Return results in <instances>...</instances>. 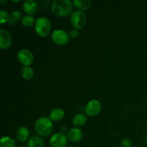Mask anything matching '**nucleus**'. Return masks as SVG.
Masks as SVG:
<instances>
[{"label":"nucleus","mask_w":147,"mask_h":147,"mask_svg":"<svg viewBox=\"0 0 147 147\" xmlns=\"http://www.w3.org/2000/svg\"><path fill=\"white\" fill-rule=\"evenodd\" d=\"M73 3L70 0H55L52 4V11L57 17H67L73 12Z\"/></svg>","instance_id":"nucleus-1"},{"label":"nucleus","mask_w":147,"mask_h":147,"mask_svg":"<svg viewBox=\"0 0 147 147\" xmlns=\"http://www.w3.org/2000/svg\"><path fill=\"white\" fill-rule=\"evenodd\" d=\"M34 130L41 137L48 136L53 130V121L47 117H40L34 123Z\"/></svg>","instance_id":"nucleus-2"},{"label":"nucleus","mask_w":147,"mask_h":147,"mask_svg":"<svg viewBox=\"0 0 147 147\" xmlns=\"http://www.w3.org/2000/svg\"><path fill=\"white\" fill-rule=\"evenodd\" d=\"M51 22L47 17H41L36 20L34 24L35 32L38 36L41 37H47L51 30Z\"/></svg>","instance_id":"nucleus-3"},{"label":"nucleus","mask_w":147,"mask_h":147,"mask_svg":"<svg viewBox=\"0 0 147 147\" xmlns=\"http://www.w3.org/2000/svg\"><path fill=\"white\" fill-rule=\"evenodd\" d=\"M87 17L84 11L81 10L73 11L70 15V22L73 28L76 30H82L86 24Z\"/></svg>","instance_id":"nucleus-4"},{"label":"nucleus","mask_w":147,"mask_h":147,"mask_svg":"<svg viewBox=\"0 0 147 147\" xmlns=\"http://www.w3.org/2000/svg\"><path fill=\"white\" fill-rule=\"evenodd\" d=\"M51 38L53 42L58 45H65L70 41L68 33L62 30H54L51 34Z\"/></svg>","instance_id":"nucleus-5"},{"label":"nucleus","mask_w":147,"mask_h":147,"mask_svg":"<svg viewBox=\"0 0 147 147\" xmlns=\"http://www.w3.org/2000/svg\"><path fill=\"white\" fill-rule=\"evenodd\" d=\"M17 60L24 66H30L34 62V55L27 49H22L17 53Z\"/></svg>","instance_id":"nucleus-6"},{"label":"nucleus","mask_w":147,"mask_h":147,"mask_svg":"<svg viewBox=\"0 0 147 147\" xmlns=\"http://www.w3.org/2000/svg\"><path fill=\"white\" fill-rule=\"evenodd\" d=\"M67 141V135L60 132L52 136L50 139V145L51 147H66Z\"/></svg>","instance_id":"nucleus-7"},{"label":"nucleus","mask_w":147,"mask_h":147,"mask_svg":"<svg viewBox=\"0 0 147 147\" xmlns=\"http://www.w3.org/2000/svg\"><path fill=\"white\" fill-rule=\"evenodd\" d=\"M100 110H101V104L98 100H90L84 108L85 113L89 116H96L100 113Z\"/></svg>","instance_id":"nucleus-8"},{"label":"nucleus","mask_w":147,"mask_h":147,"mask_svg":"<svg viewBox=\"0 0 147 147\" xmlns=\"http://www.w3.org/2000/svg\"><path fill=\"white\" fill-rule=\"evenodd\" d=\"M12 43L11 34L4 29L0 30V47L2 50L8 49Z\"/></svg>","instance_id":"nucleus-9"},{"label":"nucleus","mask_w":147,"mask_h":147,"mask_svg":"<svg viewBox=\"0 0 147 147\" xmlns=\"http://www.w3.org/2000/svg\"><path fill=\"white\" fill-rule=\"evenodd\" d=\"M22 9L27 15L32 16L38 11L39 6L37 3L33 0H26L22 4Z\"/></svg>","instance_id":"nucleus-10"},{"label":"nucleus","mask_w":147,"mask_h":147,"mask_svg":"<svg viewBox=\"0 0 147 147\" xmlns=\"http://www.w3.org/2000/svg\"><path fill=\"white\" fill-rule=\"evenodd\" d=\"M83 136V131L78 128H72L67 133V139L72 142H79Z\"/></svg>","instance_id":"nucleus-11"},{"label":"nucleus","mask_w":147,"mask_h":147,"mask_svg":"<svg viewBox=\"0 0 147 147\" xmlns=\"http://www.w3.org/2000/svg\"><path fill=\"white\" fill-rule=\"evenodd\" d=\"M65 116V112L60 108H55V109H53L50 111V115H49V119L52 121H60L62 119L64 118Z\"/></svg>","instance_id":"nucleus-12"},{"label":"nucleus","mask_w":147,"mask_h":147,"mask_svg":"<svg viewBox=\"0 0 147 147\" xmlns=\"http://www.w3.org/2000/svg\"><path fill=\"white\" fill-rule=\"evenodd\" d=\"M30 137V131L26 126H20L17 131V138L20 142H24Z\"/></svg>","instance_id":"nucleus-13"},{"label":"nucleus","mask_w":147,"mask_h":147,"mask_svg":"<svg viewBox=\"0 0 147 147\" xmlns=\"http://www.w3.org/2000/svg\"><path fill=\"white\" fill-rule=\"evenodd\" d=\"M73 5L81 11L88 10L91 7L92 1L90 0H73Z\"/></svg>","instance_id":"nucleus-14"},{"label":"nucleus","mask_w":147,"mask_h":147,"mask_svg":"<svg viewBox=\"0 0 147 147\" xmlns=\"http://www.w3.org/2000/svg\"><path fill=\"white\" fill-rule=\"evenodd\" d=\"M44 140L40 136H33L29 140V147H44Z\"/></svg>","instance_id":"nucleus-15"},{"label":"nucleus","mask_w":147,"mask_h":147,"mask_svg":"<svg viewBox=\"0 0 147 147\" xmlns=\"http://www.w3.org/2000/svg\"><path fill=\"white\" fill-rule=\"evenodd\" d=\"M87 121V117L85 114L81 113H77L73 119V124L76 126H81Z\"/></svg>","instance_id":"nucleus-16"},{"label":"nucleus","mask_w":147,"mask_h":147,"mask_svg":"<svg viewBox=\"0 0 147 147\" xmlns=\"http://www.w3.org/2000/svg\"><path fill=\"white\" fill-rule=\"evenodd\" d=\"M22 14L21 11H19V10H14L10 14V18L8 22L9 25H14L17 22L22 20Z\"/></svg>","instance_id":"nucleus-17"},{"label":"nucleus","mask_w":147,"mask_h":147,"mask_svg":"<svg viewBox=\"0 0 147 147\" xmlns=\"http://www.w3.org/2000/svg\"><path fill=\"white\" fill-rule=\"evenodd\" d=\"M21 76L24 80H29L34 77V70L30 66H24L21 70Z\"/></svg>","instance_id":"nucleus-18"},{"label":"nucleus","mask_w":147,"mask_h":147,"mask_svg":"<svg viewBox=\"0 0 147 147\" xmlns=\"http://www.w3.org/2000/svg\"><path fill=\"white\" fill-rule=\"evenodd\" d=\"M0 147H16V141L9 136H3L0 141Z\"/></svg>","instance_id":"nucleus-19"},{"label":"nucleus","mask_w":147,"mask_h":147,"mask_svg":"<svg viewBox=\"0 0 147 147\" xmlns=\"http://www.w3.org/2000/svg\"><path fill=\"white\" fill-rule=\"evenodd\" d=\"M36 20H34V17L31 15H25L22 17L21 20V23L24 27H31L33 24H35Z\"/></svg>","instance_id":"nucleus-20"},{"label":"nucleus","mask_w":147,"mask_h":147,"mask_svg":"<svg viewBox=\"0 0 147 147\" xmlns=\"http://www.w3.org/2000/svg\"><path fill=\"white\" fill-rule=\"evenodd\" d=\"M10 18V14L6 10H0V23L1 24L8 22Z\"/></svg>","instance_id":"nucleus-21"},{"label":"nucleus","mask_w":147,"mask_h":147,"mask_svg":"<svg viewBox=\"0 0 147 147\" xmlns=\"http://www.w3.org/2000/svg\"><path fill=\"white\" fill-rule=\"evenodd\" d=\"M121 147H132V142L128 138H125L121 142Z\"/></svg>","instance_id":"nucleus-22"},{"label":"nucleus","mask_w":147,"mask_h":147,"mask_svg":"<svg viewBox=\"0 0 147 147\" xmlns=\"http://www.w3.org/2000/svg\"><path fill=\"white\" fill-rule=\"evenodd\" d=\"M79 35V31L78 30H76V29H73L70 31V33H69V36L70 37L73 39H76L78 37Z\"/></svg>","instance_id":"nucleus-23"},{"label":"nucleus","mask_w":147,"mask_h":147,"mask_svg":"<svg viewBox=\"0 0 147 147\" xmlns=\"http://www.w3.org/2000/svg\"><path fill=\"white\" fill-rule=\"evenodd\" d=\"M67 131H67V128L66 127V126H63V127L61 128V129H60V132L63 134H64L65 132H67Z\"/></svg>","instance_id":"nucleus-24"},{"label":"nucleus","mask_w":147,"mask_h":147,"mask_svg":"<svg viewBox=\"0 0 147 147\" xmlns=\"http://www.w3.org/2000/svg\"><path fill=\"white\" fill-rule=\"evenodd\" d=\"M5 3H7V1H0V4H1V5H3V4H5Z\"/></svg>","instance_id":"nucleus-25"},{"label":"nucleus","mask_w":147,"mask_h":147,"mask_svg":"<svg viewBox=\"0 0 147 147\" xmlns=\"http://www.w3.org/2000/svg\"><path fill=\"white\" fill-rule=\"evenodd\" d=\"M11 1H13V2H20V0H18V1H13V0H12Z\"/></svg>","instance_id":"nucleus-26"},{"label":"nucleus","mask_w":147,"mask_h":147,"mask_svg":"<svg viewBox=\"0 0 147 147\" xmlns=\"http://www.w3.org/2000/svg\"><path fill=\"white\" fill-rule=\"evenodd\" d=\"M145 142H146V144H147V135H146V139H145Z\"/></svg>","instance_id":"nucleus-27"},{"label":"nucleus","mask_w":147,"mask_h":147,"mask_svg":"<svg viewBox=\"0 0 147 147\" xmlns=\"http://www.w3.org/2000/svg\"><path fill=\"white\" fill-rule=\"evenodd\" d=\"M21 147H29L28 146H21Z\"/></svg>","instance_id":"nucleus-28"},{"label":"nucleus","mask_w":147,"mask_h":147,"mask_svg":"<svg viewBox=\"0 0 147 147\" xmlns=\"http://www.w3.org/2000/svg\"><path fill=\"white\" fill-rule=\"evenodd\" d=\"M66 147H74V146H66Z\"/></svg>","instance_id":"nucleus-29"}]
</instances>
